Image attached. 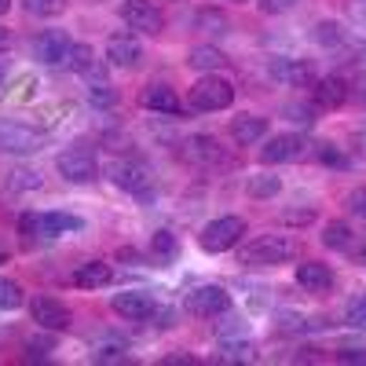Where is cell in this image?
Wrapping results in <instances>:
<instances>
[{"label":"cell","mask_w":366,"mask_h":366,"mask_svg":"<svg viewBox=\"0 0 366 366\" xmlns=\"http://www.w3.org/2000/svg\"><path fill=\"white\" fill-rule=\"evenodd\" d=\"M297 257V238L293 234H260L246 246H238L242 267H279Z\"/></svg>","instance_id":"cell-1"},{"label":"cell","mask_w":366,"mask_h":366,"mask_svg":"<svg viewBox=\"0 0 366 366\" xmlns=\"http://www.w3.org/2000/svg\"><path fill=\"white\" fill-rule=\"evenodd\" d=\"M84 231V220L77 212H22L19 217V234L26 242L34 238H63V234H77Z\"/></svg>","instance_id":"cell-2"},{"label":"cell","mask_w":366,"mask_h":366,"mask_svg":"<svg viewBox=\"0 0 366 366\" xmlns=\"http://www.w3.org/2000/svg\"><path fill=\"white\" fill-rule=\"evenodd\" d=\"M55 169H59V176H63L66 183L84 187V183L99 179V154H96V147H92L88 139H77L74 147H66L63 154L55 158Z\"/></svg>","instance_id":"cell-3"},{"label":"cell","mask_w":366,"mask_h":366,"mask_svg":"<svg viewBox=\"0 0 366 366\" xmlns=\"http://www.w3.org/2000/svg\"><path fill=\"white\" fill-rule=\"evenodd\" d=\"M187 103H191V110H198V114L227 110V107L234 103V84H231V77H224V74H202V77L191 84V92H187Z\"/></svg>","instance_id":"cell-4"},{"label":"cell","mask_w":366,"mask_h":366,"mask_svg":"<svg viewBox=\"0 0 366 366\" xmlns=\"http://www.w3.org/2000/svg\"><path fill=\"white\" fill-rule=\"evenodd\" d=\"M249 224L242 220V217H217V220H209L202 231H198V246L205 253H227V249H238L242 246V238H246Z\"/></svg>","instance_id":"cell-5"},{"label":"cell","mask_w":366,"mask_h":366,"mask_svg":"<svg viewBox=\"0 0 366 366\" xmlns=\"http://www.w3.org/2000/svg\"><path fill=\"white\" fill-rule=\"evenodd\" d=\"M234 304H231V293L224 290V286H217V282H205V286H194L187 297H183V312L187 315H194V319H212L217 322L224 312H231Z\"/></svg>","instance_id":"cell-6"},{"label":"cell","mask_w":366,"mask_h":366,"mask_svg":"<svg viewBox=\"0 0 366 366\" xmlns=\"http://www.w3.org/2000/svg\"><path fill=\"white\" fill-rule=\"evenodd\" d=\"M110 179H114V187L129 191V194L139 198V202H150V194H154V172H150L147 162H136V158L121 162V158H117V162L110 165Z\"/></svg>","instance_id":"cell-7"},{"label":"cell","mask_w":366,"mask_h":366,"mask_svg":"<svg viewBox=\"0 0 366 366\" xmlns=\"http://www.w3.org/2000/svg\"><path fill=\"white\" fill-rule=\"evenodd\" d=\"M117 15H121V22H125V29H132V34L158 37L165 29V15H162V8L154 4V0H121Z\"/></svg>","instance_id":"cell-8"},{"label":"cell","mask_w":366,"mask_h":366,"mask_svg":"<svg viewBox=\"0 0 366 366\" xmlns=\"http://www.w3.org/2000/svg\"><path fill=\"white\" fill-rule=\"evenodd\" d=\"M271 81H279L282 88H312L319 81L312 59H293V55H274L267 63Z\"/></svg>","instance_id":"cell-9"},{"label":"cell","mask_w":366,"mask_h":366,"mask_svg":"<svg viewBox=\"0 0 366 366\" xmlns=\"http://www.w3.org/2000/svg\"><path fill=\"white\" fill-rule=\"evenodd\" d=\"M304 154H308V139H304L300 132H279L260 147L264 165H290V162H300Z\"/></svg>","instance_id":"cell-10"},{"label":"cell","mask_w":366,"mask_h":366,"mask_svg":"<svg viewBox=\"0 0 366 366\" xmlns=\"http://www.w3.org/2000/svg\"><path fill=\"white\" fill-rule=\"evenodd\" d=\"M143 59V44H139V34L132 29H114L107 37V63L117 66V70H136Z\"/></svg>","instance_id":"cell-11"},{"label":"cell","mask_w":366,"mask_h":366,"mask_svg":"<svg viewBox=\"0 0 366 366\" xmlns=\"http://www.w3.org/2000/svg\"><path fill=\"white\" fill-rule=\"evenodd\" d=\"M29 315H34V322L48 333H66L74 326V312L55 297H34L29 300Z\"/></svg>","instance_id":"cell-12"},{"label":"cell","mask_w":366,"mask_h":366,"mask_svg":"<svg viewBox=\"0 0 366 366\" xmlns=\"http://www.w3.org/2000/svg\"><path fill=\"white\" fill-rule=\"evenodd\" d=\"M293 282L308 297H326L333 290V282H337V274H333V267L322 264V260H300L297 271H293Z\"/></svg>","instance_id":"cell-13"},{"label":"cell","mask_w":366,"mask_h":366,"mask_svg":"<svg viewBox=\"0 0 366 366\" xmlns=\"http://www.w3.org/2000/svg\"><path fill=\"white\" fill-rule=\"evenodd\" d=\"M139 107L150 110V114H165V117H179L183 114V99H179V92L165 81H150L147 88H139Z\"/></svg>","instance_id":"cell-14"},{"label":"cell","mask_w":366,"mask_h":366,"mask_svg":"<svg viewBox=\"0 0 366 366\" xmlns=\"http://www.w3.org/2000/svg\"><path fill=\"white\" fill-rule=\"evenodd\" d=\"M110 308H114V315L129 319V322H143V319L154 315L158 300H154V293H147V290H121V293L110 297Z\"/></svg>","instance_id":"cell-15"},{"label":"cell","mask_w":366,"mask_h":366,"mask_svg":"<svg viewBox=\"0 0 366 366\" xmlns=\"http://www.w3.org/2000/svg\"><path fill=\"white\" fill-rule=\"evenodd\" d=\"M0 150L4 154H37L41 132L19 125V121H0Z\"/></svg>","instance_id":"cell-16"},{"label":"cell","mask_w":366,"mask_h":366,"mask_svg":"<svg viewBox=\"0 0 366 366\" xmlns=\"http://www.w3.org/2000/svg\"><path fill=\"white\" fill-rule=\"evenodd\" d=\"M312 96H315L319 110H341L348 103V96H352V88H348V81L341 74H330V77H319L312 84Z\"/></svg>","instance_id":"cell-17"},{"label":"cell","mask_w":366,"mask_h":366,"mask_svg":"<svg viewBox=\"0 0 366 366\" xmlns=\"http://www.w3.org/2000/svg\"><path fill=\"white\" fill-rule=\"evenodd\" d=\"M70 44L74 41H70L66 29H44V34L37 37V44H34V55H37V63H44V66H63Z\"/></svg>","instance_id":"cell-18"},{"label":"cell","mask_w":366,"mask_h":366,"mask_svg":"<svg viewBox=\"0 0 366 366\" xmlns=\"http://www.w3.org/2000/svg\"><path fill=\"white\" fill-rule=\"evenodd\" d=\"M63 66L70 70V74H77V77H84L88 84L92 81H103V66H99V59H96V48L92 44H70V51H66V59H63Z\"/></svg>","instance_id":"cell-19"},{"label":"cell","mask_w":366,"mask_h":366,"mask_svg":"<svg viewBox=\"0 0 366 366\" xmlns=\"http://www.w3.org/2000/svg\"><path fill=\"white\" fill-rule=\"evenodd\" d=\"M183 154H187L194 165H202V169H212V165L227 162V154H224V147L217 143V136H191L187 143H183Z\"/></svg>","instance_id":"cell-20"},{"label":"cell","mask_w":366,"mask_h":366,"mask_svg":"<svg viewBox=\"0 0 366 366\" xmlns=\"http://www.w3.org/2000/svg\"><path fill=\"white\" fill-rule=\"evenodd\" d=\"M267 117H260V114H242V117H234L231 125H227V132H231V139L238 143V147H253V143H260L264 136H267Z\"/></svg>","instance_id":"cell-21"},{"label":"cell","mask_w":366,"mask_h":366,"mask_svg":"<svg viewBox=\"0 0 366 366\" xmlns=\"http://www.w3.org/2000/svg\"><path fill=\"white\" fill-rule=\"evenodd\" d=\"M74 286L77 290H103V286H110V279H114V271H110V264L107 260H84V264H77L74 267Z\"/></svg>","instance_id":"cell-22"},{"label":"cell","mask_w":366,"mask_h":366,"mask_svg":"<svg viewBox=\"0 0 366 366\" xmlns=\"http://www.w3.org/2000/svg\"><path fill=\"white\" fill-rule=\"evenodd\" d=\"M176 257H179V238L169 227H158L150 234V260L158 267H169V264H176Z\"/></svg>","instance_id":"cell-23"},{"label":"cell","mask_w":366,"mask_h":366,"mask_svg":"<svg viewBox=\"0 0 366 366\" xmlns=\"http://www.w3.org/2000/svg\"><path fill=\"white\" fill-rule=\"evenodd\" d=\"M187 66L198 70V74H220V70L227 66V55H224L217 44H198V48H191V55H187Z\"/></svg>","instance_id":"cell-24"},{"label":"cell","mask_w":366,"mask_h":366,"mask_svg":"<svg viewBox=\"0 0 366 366\" xmlns=\"http://www.w3.org/2000/svg\"><path fill=\"white\" fill-rule=\"evenodd\" d=\"M312 41H315L319 48H326V51H337V48L348 44V29H345L337 19H322V22H315V29H312Z\"/></svg>","instance_id":"cell-25"},{"label":"cell","mask_w":366,"mask_h":366,"mask_svg":"<svg viewBox=\"0 0 366 366\" xmlns=\"http://www.w3.org/2000/svg\"><path fill=\"white\" fill-rule=\"evenodd\" d=\"M322 246L326 249H337V253H352L355 249V231L348 220H330L322 227Z\"/></svg>","instance_id":"cell-26"},{"label":"cell","mask_w":366,"mask_h":366,"mask_svg":"<svg viewBox=\"0 0 366 366\" xmlns=\"http://www.w3.org/2000/svg\"><path fill=\"white\" fill-rule=\"evenodd\" d=\"M246 191H249L253 202H271V198L282 194V176H274V172H257V176H249Z\"/></svg>","instance_id":"cell-27"},{"label":"cell","mask_w":366,"mask_h":366,"mask_svg":"<svg viewBox=\"0 0 366 366\" xmlns=\"http://www.w3.org/2000/svg\"><path fill=\"white\" fill-rule=\"evenodd\" d=\"M217 362H249L253 359V345L246 337H220V348L212 352Z\"/></svg>","instance_id":"cell-28"},{"label":"cell","mask_w":366,"mask_h":366,"mask_svg":"<svg viewBox=\"0 0 366 366\" xmlns=\"http://www.w3.org/2000/svg\"><path fill=\"white\" fill-rule=\"evenodd\" d=\"M88 103L96 107V110H110L114 103H117V88L103 77V81H92L88 84Z\"/></svg>","instance_id":"cell-29"},{"label":"cell","mask_w":366,"mask_h":366,"mask_svg":"<svg viewBox=\"0 0 366 366\" xmlns=\"http://www.w3.org/2000/svg\"><path fill=\"white\" fill-rule=\"evenodd\" d=\"M22 304H26L22 286L15 279H4V274H0V312H19Z\"/></svg>","instance_id":"cell-30"},{"label":"cell","mask_w":366,"mask_h":366,"mask_svg":"<svg viewBox=\"0 0 366 366\" xmlns=\"http://www.w3.org/2000/svg\"><path fill=\"white\" fill-rule=\"evenodd\" d=\"M315 162L326 165V169H348V154L337 147V143H315Z\"/></svg>","instance_id":"cell-31"},{"label":"cell","mask_w":366,"mask_h":366,"mask_svg":"<svg viewBox=\"0 0 366 366\" xmlns=\"http://www.w3.org/2000/svg\"><path fill=\"white\" fill-rule=\"evenodd\" d=\"M194 26L198 29H209V34H227V15L220 11V8H202L198 15H194Z\"/></svg>","instance_id":"cell-32"},{"label":"cell","mask_w":366,"mask_h":366,"mask_svg":"<svg viewBox=\"0 0 366 366\" xmlns=\"http://www.w3.org/2000/svg\"><path fill=\"white\" fill-rule=\"evenodd\" d=\"M26 15H37V19H59L66 11V0H22Z\"/></svg>","instance_id":"cell-33"},{"label":"cell","mask_w":366,"mask_h":366,"mask_svg":"<svg viewBox=\"0 0 366 366\" xmlns=\"http://www.w3.org/2000/svg\"><path fill=\"white\" fill-rule=\"evenodd\" d=\"M345 326H352V330H366V293L348 297V304H345Z\"/></svg>","instance_id":"cell-34"},{"label":"cell","mask_w":366,"mask_h":366,"mask_svg":"<svg viewBox=\"0 0 366 366\" xmlns=\"http://www.w3.org/2000/svg\"><path fill=\"white\" fill-rule=\"evenodd\" d=\"M129 359V348L121 341H103L92 348V362H125Z\"/></svg>","instance_id":"cell-35"},{"label":"cell","mask_w":366,"mask_h":366,"mask_svg":"<svg viewBox=\"0 0 366 366\" xmlns=\"http://www.w3.org/2000/svg\"><path fill=\"white\" fill-rule=\"evenodd\" d=\"M315 110L319 107H308V103H286L282 107V117L293 121V125H300V129H312L315 125Z\"/></svg>","instance_id":"cell-36"},{"label":"cell","mask_w":366,"mask_h":366,"mask_svg":"<svg viewBox=\"0 0 366 366\" xmlns=\"http://www.w3.org/2000/svg\"><path fill=\"white\" fill-rule=\"evenodd\" d=\"M220 319L224 322H217V337H246V319H242V315L224 312Z\"/></svg>","instance_id":"cell-37"},{"label":"cell","mask_w":366,"mask_h":366,"mask_svg":"<svg viewBox=\"0 0 366 366\" xmlns=\"http://www.w3.org/2000/svg\"><path fill=\"white\" fill-rule=\"evenodd\" d=\"M282 224L286 227H308V224H315V209H282Z\"/></svg>","instance_id":"cell-38"},{"label":"cell","mask_w":366,"mask_h":366,"mask_svg":"<svg viewBox=\"0 0 366 366\" xmlns=\"http://www.w3.org/2000/svg\"><path fill=\"white\" fill-rule=\"evenodd\" d=\"M345 209L352 212V217H362V220H366V187H355V191H348V198H345Z\"/></svg>","instance_id":"cell-39"},{"label":"cell","mask_w":366,"mask_h":366,"mask_svg":"<svg viewBox=\"0 0 366 366\" xmlns=\"http://www.w3.org/2000/svg\"><path fill=\"white\" fill-rule=\"evenodd\" d=\"M257 8L264 15H286V11L297 8V0H257Z\"/></svg>","instance_id":"cell-40"},{"label":"cell","mask_w":366,"mask_h":366,"mask_svg":"<svg viewBox=\"0 0 366 366\" xmlns=\"http://www.w3.org/2000/svg\"><path fill=\"white\" fill-rule=\"evenodd\" d=\"M11 187H41V176H37V172L19 169V172H15V179H11Z\"/></svg>","instance_id":"cell-41"},{"label":"cell","mask_w":366,"mask_h":366,"mask_svg":"<svg viewBox=\"0 0 366 366\" xmlns=\"http://www.w3.org/2000/svg\"><path fill=\"white\" fill-rule=\"evenodd\" d=\"M337 359L341 362H366V348H341Z\"/></svg>","instance_id":"cell-42"},{"label":"cell","mask_w":366,"mask_h":366,"mask_svg":"<svg viewBox=\"0 0 366 366\" xmlns=\"http://www.w3.org/2000/svg\"><path fill=\"white\" fill-rule=\"evenodd\" d=\"M11 41H15V37H11V29H8V26H0V51H8Z\"/></svg>","instance_id":"cell-43"},{"label":"cell","mask_w":366,"mask_h":366,"mask_svg":"<svg viewBox=\"0 0 366 366\" xmlns=\"http://www.w3.org/2000/svg\"><path fill=\"white\" fill-rule=\"evenodd\" d=\"M11 11V0H0V15H8Z\"/></svg>","instance_id":"cell-44"},{"label":"cell","mask_w":366,"mask_h":366,"mask_svg":"<svg viewBox=\"0 0 366 366\" xmlns=\"http://www.w3.org/2000/svg\"><path fill=\"white\" fill-rule=\"evenodd\" d=\"M227 4H246V0H227Z\"/></svg>","instance_id":"cell-45"},{"label":"cell","mask_w":366,"mask_h":366,"mask_svg":"<svg viewBox=\"0 0 366 366\" xmlns=\"http://www.w3.org/2000/svg\"><path fill=\"white\" fill-rule=\"evenodd\" d=\"M362 264H366V242H362Z\"/></svg>","instance_id":"cell-46"},{"label":"cell","mask_w":366,"mask_h":366,"mask_svg":"<svg viewBox=\"0 0 366 366\" xmlns=\"http://www.w3.org/2000/svg\"><path fill=\"white\" fill-rule=\"evenodd\" d=\"M0 84H4V66H0Z\"/></svg>","instance_id":"cell-47"},{"label":"cell","mask_w":366,"mask_h":366,"mask_svg":"<svg viewBox=\"0 0 366 366\" xmlns=\"http://www.w3.org/2000/svg\"><path fill=\"white\" fill-rule=\"evenodd\" d=\"M0 264H8V257H4V253H0Z\"/></svg>","instance_id":"cell-48"},{"label":"cell","mask_w":366,"mask_h":366,"mask_svg":"<svg viewBox=\"0 0 366 366\" xmlns=\"http://www.w3.org/2000/svg\"><path fill=\"white\" fill-rule=\"evenodd\" d=\"M179 4H183V0H179Z\"/></svg>","instance_id":"cell-49"}]
</instances>
